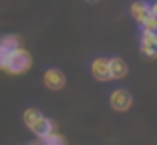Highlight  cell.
I'll use <instances>...</instances> for the list:
<instances>
[{
    "label": "cell",
    "instance_id": "52a82bcc",
    "mask_svg": "<svg viewBox=\"0 0 157 145\" xmlns=\"http://www.w3.org/2000/svg\"><path fill=\"white\" fill-rule=\"evenodd\" d=\"M42 119H44V115H42L38 109H34V107H28L26 111L22 113V121H24V125H26L30 131H33V129L42 121Z\"/></svg>",
    "mask_w": 157,
    "mask_h": 145
},
{
    "label": "cell",
    "instance_id": "277c9868",
    "mask_svg": "<svg viewBox=\"0 0 157 145\" xmlns=\"http://www.w3.org/2000/svg\"><path fill=\"white\" fill-rule=\"evenodd\" d=\"M91 75L101 83L111 81V71H109V56H95L91 63Z\"/></svg>",
    "mask_w": 157,
    "mask_h": 145
},
{
    "label": "cell",
    "instance_id": "7a4b0ae2",
    "mask_svg": "<svg viewBox=\"0 0 157 145\" xmlns=\"http://www.w3.org/2000/svg\"><path fill=\"white\" fill-rule=\"evenodd\" d=\"M42 85H44L48 91H60V89H65L67 77H65V73L59 71V69H46L44 75H42Z\"/></svg>",
    "mask_w": 157,
    "mask_h": 145
},
{
    "label": "cell",
    "instance_id": "30bf717a",
    "mask_svg": "<svg viewBox=\"0 0 157 145\" xmlns=\"http://www.w3.org/2000/svg\"><path fill=\"white\" fill-rule=\"evenodd\" d=\"M141 30H151V32H155L157 30V16H153L151 12L145 16V20L141 22Z\"/></svg>",
    "mask_w": 157,
    "mask_h": 145
},
{
    "label": "cell",
    "instance_id": "6da1fadb",
    "mask_svg": "<svg viewBox=\"0 0 157 145\" xmlns=\"http://www.w3.org/2000/svg\"><path fill=\"white\" fill-rule=\"evenodd\" d=\"M33 65V56L28 55V51H24L22 44L16 47L14 51L8 52V59L4 63V73H10V75H20V73H26Z\"/></svg>",
    "mask_w": 157,
    "mask_h": 145
},
{
    "label": "cell",
    "instance_id": "ba28073f",
    "mask_svg": "<svg viewBox=\"0 0 157 145\" xmlns=\"http://www.w3.org/2000/svg\"><path fill=\"white\" fill-rule=\"evenodd\" d=\"M147 14H149V2H145V0H137V2L131 4V16L137 20V24L143 22Z\"/></svg>",
    "mask_w": 157,
    "mask_h": 145
},
{
    "label": "cell",
    "instance_id": "7c38bea8",
    "mask_svg": "<svg viewBox=\"0 0 157 145\" xmlns=\"http://www.w3.org/2000/svg\"><path fill=\"white\" fill-rule=\"evenodd\" d=\"M87 2H97V0H87Z\"/></svg>",
    "mask_w": 157,
    "mask_h": 145
},
{
    "label": "cell",
    "instance_id": "9c48e42d",
    "mask_svg": "<svg viewBox=\"0 0 157 145\" xmlns=\"http://www.w3.org/2000/svg\"><path fill=\"white\" fill-rule=\"evenodd\" d=\"M40 141H44V143H65V137L60 135L59 131H48L46 135H42L40 137Z\"/></svg>",
    "mask_w": 157,
    "mask_h": 145
},
{
    "label": "cell",
    "instance_id": "3957f363",
    "mask_svg": "<svg viewBox=\"0 0 157 145\" xmlns=\"http://www.w3.org/2000/svg\"><path fill=\"white\" fill-rule=\"evenodd\" d=\"M109 103H111V107L115 109V111H129L131 105H133V97H131V93L127 89H115L111 93V97H109Z\"/></svg>",
    "mask_w": 157,
    "mask_h": 145
},
{
    "label": "cell",
    "instance_id": "8fae6325",
    "mask_svg": "<svg viewBox=\"0 0 157 145\" xmlns=\"http://www.w3.org/2000/svg\"><path fill=\"white\" fill-rule=\"evenodd\" d=\"M149 12H151L153 16H157V0H153V2H149Z\"/></svg>",
    "mask_w": 157,
    "mask_h": 145
},
{
    "label": "cell",
    "instance_id": "5b68a950",
    "mask_svg": "<svg viewBox=\"0 0 157 145\" xmlns=\"http://www.w3.org/2000/svg\"><path fill=\"white\" fill-rule=\"evenodd\" d=\"M141 52L147 59H157V30H141V44H139Z\"/></svg>",
    "mask_w": 157,
    "mask_h": 145
},
{
    "label": "cell",
    "instance_id": "8992f818",
    "mask_svg": "<svg viewBox=\"0 0 157 145\" xmlns=\"http://www.w3.org/2000/svg\"><path fill=\"white\" fill-rule=\"evenodd\" d=\"M109 71H111V81H119L127 77L129 67L121 56H109Z\"/></svg>",
    "mask_w": 157,
    "mask_h": 145
}]
</instances>
